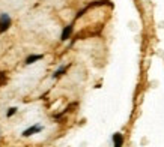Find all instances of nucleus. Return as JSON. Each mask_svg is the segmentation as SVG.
Wrapping results in <instances>:
<instances>
[{
	"mask_svg": "<svg viewBox=\"0 0 164 147\" xmlns=\"http://www.w3.org/2000/svg\"><path fill=\"white\" fill-rule=\"evenodd\" d=\"M66 69H68V66H62V68H59V69L53 74V78H59L60 75H63V74L66 72Z\"/></svg>",
	"mask_w": 164,
	"mask_h": 147,
	"instance_id": "423d86ee",
	"label": "nucleus"
},
{
	"mask_svg": "<svg viewBox=\"0 0 164 147\" xmlns=\"http://www.w3.org/2000/svg\"><path fill=\"white\" fill-rule=\"evenodd\" d=\"M42 54H32V56H29L27 59H26V65H32V63H35V62H38V60H42Z\"/></svg>",
	"mask_w": 164,
	"mask_h": 147,
	"instance_id": "39448f33",
	"label": "nucleus"
},
{
	"mask_svg": "<svg viewBox=\"0 0 164 147\" xmlns=\"http://www.w3.org/2000/svg\"><path fill=\"white\" fill-rule=\"evenodd\" d=\"M41 131H42V126H41V125H33V126L27 128V129L23 132V137H30V135L38 134V132H41Z\"/></svg>",
	"mask_w": 164,
	"mask_h": 147,
	"instance_id": "f03ea898",
	"label": "nucleus"
},
{
	"mask_svg": "<svg viewBox=\"0 0 164 147\" xmlns=\"http://www.w3.org/2000/svg\"><path fill=\"white\" fill-rule=\"evenodd\" d=\"M72 30H74V24H69V26H66V27L63 29V32H62V36H60V39H62V41H66V39L71 36Z\"/></svg>",
	"mask_w": 164,
	"mask_h": 147,
	"instance_id": "7ed1b4c3",
	"label": "nucleus"
},
{
	"mask_svg": "<svg viewBox=\"0 0 164 147\" xmlns=\"http://www.w3.org/2000/svg\"><path fill=\"white\" fill-rule=\"evenodd\" d=\"M113 143H114V147H122V144H123V137H122V134L116 132V134L113 135Z\"/></svg>",
	"mask_w": 164,
	"mask_h": 147,
	"instance_id": "20e7f679",
	"label": "nucleus"
},
{
	"mask_svg": "<svg viewBox=\"0 0 164 147\" xmlns=\"http://www.w3.org/2000/svg\"><path fill=\"white\" fill-rule=\"evenodd\" d=\"M12 24V20L9 17V14H2L0 15V35L5 33Z\"/></svg>",
	"mask_w": 164,
	"mask_h": 147,
	"instance_id": "f257e3e1",
	"label": "nucleus"
},
{
	"mask_svg": "<svg viewBox=\"0 0 164 147\" xmlns=\"http://www.w3.org/2000/svg\"><path fill=\"white\" fill-rule=\"evenodd\" d=\"M15 113H17V108H15V107H11V108L8 110V113H6V117H12Z\"/></svg>",
	"mask_w": 164,
	"mask_h": 147,
	"instance_id": "0eeeda50",
	"label": "nucleus"
}]
</instances>
